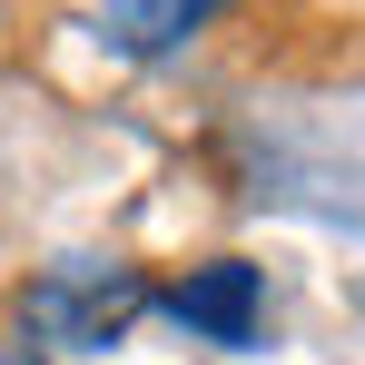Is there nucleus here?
I'll return each mask as SVG.
<instances>
[{"label": "nucleus", "mask_w": 365, "mask_h": 365, "mask_svg": "<svg viewBox=\"0 0 365 365\" xmlns=\"http://www.w3.org/2000/svg\"><path fill=\"white\" fill-rule=\"evenodd\" d=\"M158 306V287L138 277V267H99V257H69V267H50L30 297H20V326H30V346H119L128 326Z\"/></svg>", "instance_id": "1"}, {"label": "nucleus", "mask_w": 365, "mask_h": 365, "mask_svg": "<svg viewBox=\"0 0 365 365\" xmlns=\"http://www.w3.org/2000/svg\"><path fill=\"white\" fill-rule=\"evenodd\" d=\"M158 306L178 316L187 336H207V346H257V316H267V277H257L247 257H207V267H187L178 287H158Z\"/></svg>", "instance_id": "2"}, {"label": "nucleus", "mask_w": 365, "mask_h": 365, "mask_svg": "<svg viewBox=\"0 0 365 365\" xmlns=\"http://www.w3.org/2000/svg\"><path fill=\"white\" fill-rule=\"evenodd\" d=\"M0 365H50V356H30V346H0Z\"/></svg>", "instance_id": "4"}, {"label": "nucleus", "mask_w": 365, "mask_h": 365, "mask_svg": "<svg viewBox=\"0 0 365 365\" xmlns=\"http://www.w3.org/2000/svg\"><path fill=\"white\" fill-rule=\"evenodd\" d=\"M217 10H227V0H99V40H109L119 60H168Z\"/></svg>", "instance_id": "3"}]
</instances>
